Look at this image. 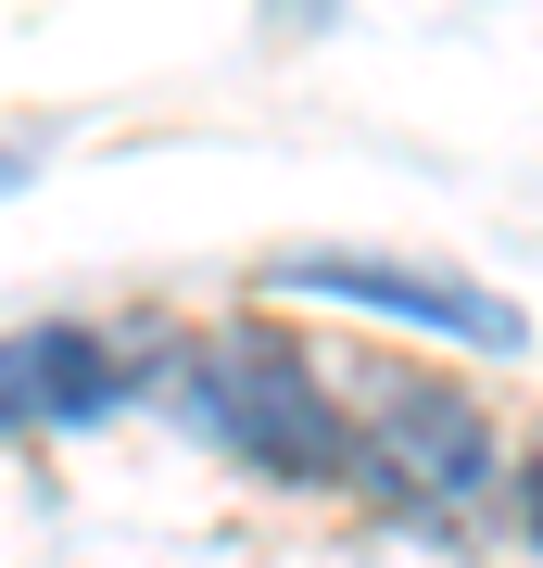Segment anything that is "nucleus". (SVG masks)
I'll list each match as a JSON object with an SVG mask.
<instances>
[{"label":"nucleus","mask_w":543,"mask_h":568,"mask_svg":"<svg viewBox=\"0 0 543 568\" xmlns=\"http://www.w3.org/2000/svg\"><path fill=\"white\" fill-rule=\"evenodd\" d=\"M329 13H342V0H265V26H279V39H316Z\"/></svg>","instance_id":"nucleus-5"},{"label":"nucleus","mask_w":543,"mask_h":568,"mask_svg":"<svg viewBox=\"0 0 543 568\" xmlns=\"http://www.w3.org/2000/svg\"><path fill=\"white\" fill-rule=\"evenodd\" d=\"M519 518H531V544H543V455L519 467Z\"/></svg>","instance_id":"nucleus-6"},{"label":"nucleus","mask_w":543,"mask_h":568,"mask_svg":"<svg viewBox=\"0 0 543 568\" xmlns=\"http://www.w3.org/2000/svg\"><path fill=\"white\" fill-rule=\"evenodd\" d=\"M279 278H291V291H329V304H354V316H404V328H443V342H481V354H519V342H531V328L493 304V291L430 278V265H380V253H291Z\"/></svg>","instance_id":"nucleus-3"},{"label":"nucleus","mask_w":543,"mask_h":568,"mask_svg":"<svg viewBox=\"0 0 543 568\" xmlns=\"http://www.w3.org/2000/svg\"><path fill=\"white\" fill-rule=\"evenodd\" d=\"M140 392V354H114L101 328H26L0 342V417H114Z\"/></svg>","instance_id":"nucleus-4"},{"label":"nucleus","mask_w":543,"mask_h":568,"mask_svg":"<svg viewBox=\"0 0 543 568\" xmlns=\"http://www.w3.org/2000/svg\"><path fill=\"white\" fill-rule=\"evenodd\" d=\"M190 417L228 455H253L265 480H342L354 467V417H342V392L316 379V354L291 328H215L190 354Z\"/></svg>","instance_id":"nucleus-1"},{"label":"nucleus","mask_w":543,"mask_h":568,"mask_svg":"<svg viewBox=\"0 0 543 568\" xmlns=\"http://www.w3.org/2000/svg\"><path fill=\"white\" fill-rule=\"evenodd\" d=\"M354 467L380 493H404V506H481L493 493V417L467 405L455 379H404V366H366L354 379Z\"/></svg>","instance_id":"nucleus-2"},{"label":"nucleus","mask_w":543,"mask_h":568,"mask_svg":"<svg viewBox=\"0 0 543 568\" xmlns=\"http://www.w3.org/2000/svg\"><path fill=\"white\" fill-rule=\"evenodd\" d=\"M26 164H39V152H26V140H0V190H26Z\"/></svg>","instance_id":"nucleus-7"}]
</instances>
